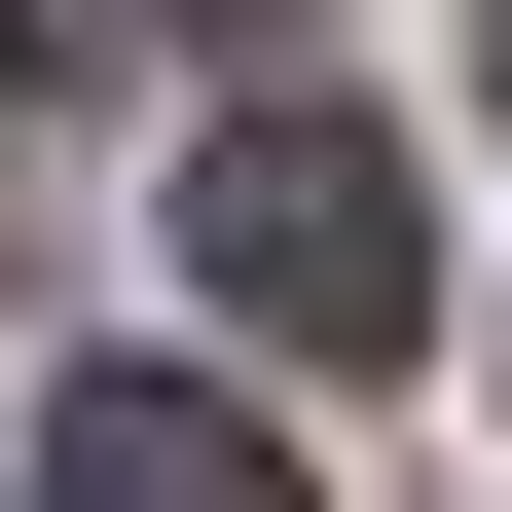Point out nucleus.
I'll list each match as a JSON object with an SVG mask.
<instances>
[{
    "instance_id": "f257e3e1",
    "label": "nucleus",
    "mask_w": 512,
    "mask_h": 512,
    "mask_svg": "<svg viewBox=\"0 0 512 512\" xmlns=\"http://www.w3.org/2000/svg\"><path fill=\"white\" fill-rule=\"evenodd\" d=\"M183 293H220L256 366H403L439 330V183L366 147V110H220V147H183Z\"/></svg>"
},
{
    "instance_id": "7ed1b4c3",
    "label": "nucleus",
    "mask_w": 512,
    "mask_h": 512,
    "mask_svg": "<svg viewBox=\"0 0 512 512\" xmlns=\"http://www.w3.org/2000/svg\"><path fill=\"white\" fill-rule=\"evenodd\" d=\"M476 74H512V0H476Z\"/></svg>"
},
{
    "instance_id": "f03ea898",
    "label": "nucleus",
    "mask_w": 512,
    "mask_h": 512,
    "mask_svg": "<svg viewBox=\"0 0 512 512\" xmlns=\"http://www.w3.org/2000/svg\"><path fill=\"white\" fill-rule=\"evenodd\" d=\"M37 512H293V439H256L220 366H74V403H37Z\"/></svg>"
}]
</instances>
